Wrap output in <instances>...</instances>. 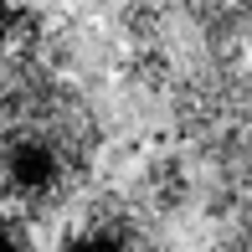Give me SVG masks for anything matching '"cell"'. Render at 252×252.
<instances>
[{"label":"cell","instance_id":"6da1fadb","mask_svg":"<svg viewBox=\"0 0 252 252\" xmlns=\"http://www.w3.org/2000/svg\"><path fill=\"white\" fill-rule=\"evenodd\" d=\"M103 150L98 108L31 41L0 52V211L36 226L83 196Z\"/></svg>","mask_w":252,"mask_h":252},{"label":"cell","instance_id":"7a4b0ae2","mask_svg":"<svg viewBox=\"0 0 252 252\" xmlns=\"http://www.w3.org/2000/svg\"><path fill=\"white\" fill-rule=\"evenodd\" d=\"M57 252H165V237L144 206L119 190H103L67 216Z\"/></svg>","mask_w":252,"mask_h":252},{"label":"cell","instance_id":"3957f363","mask_svg":"<svg viewBox=\"0 0 252 252\" xmlns=\"http://www.w3.org/2000/svg\"><path fill=\"white\" fill-rule=\"evenodd\" d=\"M139 196L150 201L159 216L180 211V206L190 201V175H186V165H180V159H155V165L144 170V180H139Z\"/></svg>","mask_w":252,"mask_h":252},{"label":"cell","instance_id":"277c9868","mask_svg":"<svg viewBox=\"0 0 252 252\" xmlns=\"http://www.w3.org/2000/svg\"><path fill=\"white\" fill-rule=\"evenodd\" d=\"M0 252H36V242H31V226L16 221V216L0 211Z\"/></svg>","mask_w":252,"mask_h":252},{"label":"cell","instance_id":"5b68a950","mask_svg":"<svg viewBox=\"0 0 252 252\" xmlns=\"http://www.w3.org/2000/svg\"><path fill=\"white\" fill-rule=\"evenodd\" d=\"M10 41H16V10H10L5 0H0V52H5Z\"/></svg>","mask_w":252,"mask_h":252}]
</instances>
